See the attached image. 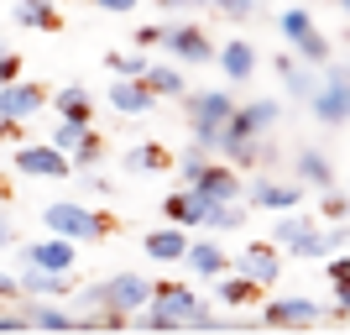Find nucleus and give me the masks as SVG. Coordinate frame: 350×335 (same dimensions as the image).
<instances>
[{
  "instance_id": "obj_42",
  "label": "nucleus",
  "mask_w": 350,
  "mask_h": 335,
  "mask_svg": "<svg viewBox=\"0 0 350 335\" xmlns=\"http://www.w3.org/2000/svg\"><path fill=\"white\" fill-rule=\"evenodd\" d=\"M329 283H350V257H329Z\"/></svg>"
},
{
  "instance_id": "obj_22",
  "label": "nucleus",
  "mask_w": 350,
  "mask_h": 335,
  "mask_svg": "<svg viewBox=\"0 0 350 335\" xmlns=\"http://www.w3.org/2000/svg\"><path fill=\"white\" fill-rule=\"evenodd\" d=\"M142 79L152 84V95H157V100H183V95H189V79H183V69H178V63H146Z\"/></svg>"
},
{
  "instance_id": "obj_24",
  "label": "nucleus",
  "mask_w": 350,
  "mask_h": 335,
  "mask_svg": "<svg viewBox=\"0 0 350 335\" xmlns=\"http://www.w3.org/2000/svg\"><path fill=\"white\" fill-rule=\"evenodd\" d=\"M58 0H16L11 5V21L16 27H31V32H53L58 27V11H53Z\"/></svg>"
},
{
  "instance_id": "obj_28",
  "label": "nucleus",
  "mask_w": 350,
  "mask_h": 335,
  "mask_svg": "<svg viewBox=\"0 0 350 335\" xmlns=\"http://www.w3.org/2000/svg\"><path fill=\"white\" fill-rule=\"evenodd\" d=\"M209 231H241V225H246V204L241 199H230V204H209V220H204Z\"/></svg>"
},
{
  "instance_id": "obj_32",
  "label": "nucleus",
  "mask_w": 350,
  "mask_h": 335,
  "mask_svg": "<svg viewBox=\"0 0 350 335\" xmlns=\"http://www.w3.org/2000/svg\"><path fill=\"white\" fill-rule=\"evenodd\" d=\"M136 330H152V335H173V330H183V325H178L173 314H162L157 304H146V309H136Z\"/></svg>"
},
{
  "instance_id": "obj_45",
  "label": "nucleus",
  "mask_w": 350,
  "mask_h": 335,
  "mask_svg": "<svg viewBox=\"0 0 350 335\" xmlns=\"http://www.w3.org/2000/svg\"><path fill=\"white\" fill-rule=\"evenodd\" d=\"M16 73H21V58H16V53H5V63H0V84H11Z\"/></svg>"
},
{
  "instance_id": "obj_21",
  "label": "nucleus",
  "mask_w": 350,
  "mask_h": 335,
  "mask_svg": "<svg viewBox=\"0 0 350 335\" xmlns=\"http://www.w3.org/2000/svg\"><path fill=\"white\" fill-rule=\"evenodd\" d=\"M183 262H189V273L193 277H219L225 273V267H230V257H225V247H219V241H189V257H183Z\"/></svg>"
},
{
  "instance_id": "obj_47",
  "label": "nucleus",
  "mask_w": 350,
  "mask_h": 335,
  "mask_svg": "<svg viewBox=\"0 0 350 335\" xmlns=\"http://www.w3.org/2000/svg\"><path fill=\"white\" fill-rule=\"evenodd\" d=\"M5 53H11V47H5V42H0V63H5Z\"/></svg>"
},
{
  "instance_id": "obj_19",
  "label": "nucleus",
  "mask_w": 350,
  "mask_h": 335,
  "mask_svg": "<svg viewBox=\"0 0 350 335\" xmlns=\"http://www.w3.org/2000/svg\"><path fill=\"white\" fill-rule=\"evenodd\" d=\"M215 58H219V69H225V79H230V84H246L251 73H256V47H251L246 37H230Z\"/></svg>"
},
{
  "instance_id": "obj_38",
  "label": "nucleus",
  "mask_w": 350,
  "mask_h": 335,
  "mask_svg": "<svg viewBox=\"0 0 350 335\" xmlns=\"http://www.w3.org/2000/svg\"><path fill=\"white\" fill-rule=\"evenodd\" d=\"M162 37H167V27H136L131 32V42L142 47V53H146V47H162Z\"/></svg>"
},
{
  "instance_id": "obj_12",
  "label": "nucleus",
  "mask_w": 350,
  "mask_h": 335,
  "mask_svg": "<svg viewBox=\"0 0 350 335\" xmlns=\"http://www.w3.org/2000/svg\"><path fill=\"white\" fill-rule=\"evenodd\" d=\"M267 314V325H319V320H329L335 309H324V304H314V299H272V304L262 309Z\"/></svg>"
},
{
  "instance_id": "obj_49",
  "label": "nucleus",
  "mask_w": 350,
  "mask_h": 335,
  "mask_svg": "<svg viewBox=\"0 0 350 335\" xmlns=\"http://www.w3.org/2000/svg\"><path fill=\"white\" fill-rule=\"evenodd\" d=\"M345 320H350V309H345Z\"/></svg>"
},
{
  "instance_id": "obj_33",
  "label": "nucleus",
  "mask_w": 350,
  "mask_h": 335,
  "mask_svg": "<svg viewBox=\"0 0 350 335\" xmlns=\"http://www.w3.org/2000/svg\"><path fill=\"white\" fill-rule=\"evenodd\" d=\"M105 63H110L116 73H126V79H142L146 73V53H110Z\"/></svg>"
},
{
  "instance_id": "obj_13",
  "label": "nucleus",
  "mask_w": 350,
  "mask_h": 335,
  "mask_svg": "<svg viewBox=\"0 0 350 335\" xmlns=\"http://www.w3.org/2000/svg\"><path fill=\"white\" fill-rule=\"evenodd\" d=\"M241 273L256 277L262 288H272V283L282 277V251H278V241H251V247L241 251Z\"/></svg>"
},
{
  "instance_id": "obj_20",
  "label": "nucleus",
  "mask_w": 350,
  "mask_h": 335,
  "mask_svg": "<svg viewBox=\"0 0 350 335\" xmlns=\"http://www.w3.org/2000/svg\"><path fill=\"white\" fill-rule=\"evenodd\" d=\"M293 173H298V184L304 189H335V168H329V158L324 152H314V147H304L298 158H293Z\"/></svg>"
},
{
  "instance_id": "obj_9",
  "label": "nucleus",
  "mask_w": 350,
  "mask_h": 335,
  "mask_svg": "<svg viewBox=\"0 0 350 335\" xmlns=\"http://www.w3.org/2000/svg\"><path fill=\"white\" fill-rule=\"evenodd\" d=\"M105 105H110V110H120V116H152L157 95H152V84H146V79H126V73H120L116 84L105 89Z\"/></svg>"
},
{
  "instance_id": "obj_16",
  "label": "nucleus",
  "mask_w": 350,
  "mask_h": 335,
  "mask_svg": "<svg viewBox=\"0 0 350 335\" xmlns=\"http://www.w3.org/2000/svg\"><path fill=\"white\" fill-rule=\"evenodd\" d=\"M152 304H157L162 314H173V320L189 330L193 309H199V293H193L189 283H157V288H152Z\"/></svg>"
},
{
  "instance_id": "obj_27",
  "label": "nucleus",
  "mask_w": 350,
  "mask_h": 335,
  "mask_svg": "<svg viewBox=\"0 0 350 335\" xmlns=\"http://www.w3.org/2000/svg\"><path fill=\"white\" fill-rule=\"evenodd\" d=\"M53 105H58V116H73V121H89V116H94V100H89L84 84H63Z\"/></svg>"
},
{
  "instance_id": "obj_40",
  "label": "nucleus",
  "mask_w": 350,
  "mask_h": 335,
  "mask_svg": "<svg viewBox=\"0 0 350 335\" xmlns=\"http://www.w3.org/2000/svg\"><path fill=\"white\" fill-rule=\"evenodd\" d=\"M16 299H21V277L0 273V304H16Z\"/></svg>"
},
{
  "instance_id": "obj_36",
  "label": "nucleus",
  "mask_w": 350,
  "mask_h": 335,
  "mask_svg": "<svg viewBox=\"0 0 350 335\" xmlns=\"http://www.w3.org/2000/svg\"><path fill=\"white\" fill-rule=\"evenodd\" d=\"M21 330H31V320L21 309V299H16V309H0V335H21Z\"/></svg>"
},
{
  "instance_id": "obj_35",
  "label": "nucleus",
  "mask_w": 350,
  "mask_h": 335,
  "mask_svg": "<svg viewBox=\"0 0 350 335\" xmlns=\"http://www.w3.org/2000/svg\"><path fill=\"white\" fill-rule=\"evenodd\" d=\"M100 158H105V142H100L94 132H89V142L79 147V152H73V168H79V173H89V168H94Z\"/></svg>"
},
{
  "instance_id": "obj_44",
  "label": "nucleus",
  "mask_w": 350,
  "mask_h": 335,
  "mask_svg": "<svg viewBox=\"0 0 350 335\" xmlns=\"http://www.w3.org/2000/svg\"><path fill=\"white\" fill-rule=\"evenodd\" d=\"M157 5L162 11H183L189 16V11H199V5H209V0H157Z\"/></svg>"
},
{
  "instance_id": "obj_8",
  "label": "nucleus",
  "mask_w": 350,
  "mask_h": 335,
  "mask_svg": "<svg viewBox=\"0 0 350 335\" xmlns=\"http://www.w3.org/2000/svg\"><path fill=\"white\" fill-rule=\"evenodd\" d=\"M47 105V89L31 84V79H11L0 84V121H31Z\"/></svg>"
},
{
  "instance_id": "obj_1",
  "label": "nucleus",
  "mask_w": 350,
  "mask_h": 335,
  "mask_svg": "<svg viewBox=\"0 0 350 335\" xmlns=\"http://www.w3.org/2000/svg\"><path fill=\"white\" fill-rule=\"evenodd\" d=\"M183 110H189L193 142L219 152V136H225V126H230V116H235L230 89H193V95H183Z\"/></svg>"
},
{
  "instance_id": "obj_25",
  "label": "nucleus",
  "mask_w": 350,
  "mask_h": 335,
  "mask_svg": "<svg viewBox=\"0 0 350 335\" xmlns=\"http://www.w3.org/2000/svg\"><path fill=\"white\" fill-rule=\"evenodd\" d=\"M256 288H262V283H256V277H246V273H235V277H225V273H219V277H215V299H219L225 309L251 304V299H256Z\"/></svg>"
},
{
  "instance_id": "obj_6",
  "label": "nucleus",
  "mask_w": 350,
  "mask_h": 335,
  "mask_svg": "<svg viewBox=\"0 0 350 335\" xmlns=\"http://www.w3.org/2000/svg\"><path fill=\"white\" fill-rule=\"evenodd\" d=\"M73 262H79V241H68V236H42V241H31V247H21V267H53V273H73Z\"/></svg>"
},
{
  "instance_id": "obj_34",
  "label": "nucleus",
  "mask_w": 350,
  "mask_h": 335,
  "mask_svg": "<svg viewBox=\"0 0 350 335\" xmlns=\"http://www.w3.org/2000/svg\"><path fill=\"white\" fill-rule=\"evenodd\" d=\"M209 5H215L225 21H251V16H256V0H209Z\"/></svg>"
},
{
  "instance_id": "obj_11",
  "label": "nucleus",
  "mask_w": 350,
  "mask_h": 335,
  "mask_svg": "<svg viewBox=\"0 0 350 335\" xmlns=\"http://www.w3.org/2000/svg\"><path fill=\"white\" fill-rule=\"evenodd\" d=\"M209 204H215V199H209L204 189L183 184L178 194H167V199H162V210H167V220H173V225H189V231H193V225H204V220H209Z\"/></svg>"
},
{
  "instance_id": "obj_31",
  "label": "nucleus",
  "mask_w": 350,
  "mask_h": 335,
  "mask_svg": "<svg viewBox=\"0 0 350 335\" xmlns=\"http://www.w3.org/2000/svg\"><path fill=\"white\" fill-rule=\"evenodd\" d=\"M173 168H178V178H183V184H199V178H204V168H209V147H199V142H193L189 152H183V158L173 162Z\"/></svg>"
},
{
  "instance_id": "obj_4",
  "label": "nucleus",
  "mask_w": 350,
  "mask_h": 335,
  "mask_svg": "<svg viewBox=\"0 0 350 335\" xmlns=\"http://www.w3.org/2000/svg\"><path fill=\"white\" fill-rule=\"evenodd\" d=\"M308 110H314L319 126H345V121H350V84H345V73H340V69H329L319 84H314Z\"/></svg>"
},
{
  "instance_id": "obj_15",
  "label": "nucleus",
  "mask_w": 350,
  "mask_h": 335,
  "mask_svg": "<svg viewBox=\"0 0 350 335\" xmlns=\"http://www.w3.org/2000/svg\"><path fill=\"white\" fill-rule=\"evenodd\" d=\"M73 288H79V283H73V273H53V267H21V293H31V299H68Z\"/></svg>"
},
{
  "instance_id": "obj_3",
  "label": "nucleus",
  "mask_w": 350,
  "mask_h": 335,
  "mask_svg": "<svg viewBox=\"0 0 350 335\" xmlns=\"http://www.w3.org/2000/svg\"><path fill=\"white\" fill-rule=\"evenodd\" d=\"M278 32L293 42V53L304 63H329V37L314 27V16H308L304 5H288V11L278 16Z\"/></svg>"
},
{
  "instance_id": "obj_5",
  "label": "nucleus",
  "mask_w": 350,
  "mask_h": 335,
  "mask_svg": "<svg viewBox=\"0 0 350 335\" xmlns=\"http://www.w3.org/2000/svg\"><path fill=\"white\" fill-rule=\"evenodd\" d=\"M16 173L21 178H68L73 173V158L63 152V147H53V142H37V147H16Z\"/></svg>"
},
{
  "instance_id": "obj_18",
  "label": "nucleus",
  "mask_w": 350,
  "mask_h": 335,
  "mask_svg": "<svg viewBox=\"0 0 350 335\" xmlns=\"http://www.w3.org/2000/svg\"><path fill=\"white\" fill-rule=\"evenodd\" d=\"M21 309H27V320L37 325V330H58V335L79 330V314H73V309H58L53 299H31V293H21Z\"/></svg>"
},
{
  "instance_id": "obj_26",
  "label": "nucleus",
  "mask_w": 350,
  "mask_h": 335,
  "mask_svg": "<svg viewBox=\"0 0 350 335\" xmlns=\"http://www.w3.org/2000/svg\"><path fill=\"white\" fill-rule=\"evenodd\" d=\"M47 142H53V147H63V152H68V158H73V152H79V147L89 142V121L58 116V121H53V136H47Z\"/></svg>"
},
{
  "instance_id": "obj_39",
  "label": "nucleus",
  "mask_w": 350,
  "mask_h": 335,
  "mask_svg": "<svg viewBox=\"0 0 350 335\" xmlns=\"http://www.w3.org/2000/svg\"><path fill=\"white\" fill-rule=\"evenodd\" d=\"M189 330H219L215 309H209V304H199V309H193V320H189Z\"/></svg>"
},
{
  "instance_id": "obj_23",
  "label": "nucleus",
  "mask_w": 350,
  "mask_h": 335,
  "mask_svg": "<svg viewBox=\"0 0 350 335\" xmlns=\"http://www.w3.org/2000/svg\"><path fill=\"white\" fill-rule=\"evenodd\" d=\"M162 168H173V158H167V147H157V142H142V147L126 152V173L131 178H152V173H162Z\"/></svg>"
},
{
  "instance_id": "obj_48",
  "label": "nucleus",
  "mask_w": 350,
  "mask_h": 335,
  "mask_svg": "<svg viewBox=\"0 0 350 335\" xmlns=\"http://www.w3.org/2000/svg\"><path fill=\"white\" fill-rule=\"evenodd\" d=\"M340 73H345V84H350V69H340Z\"/></svg>"
},
{
  "instance_id": "obj_17",
  "label": "nucleus",
  "mask_w": 350,
  "mask_h": 335,
  "mask_svg": "<svg viewBox=\"0 0 350 335\" xmlns=\"http://www.w3.org/2000/svg\"><path fill=\"white\" fill-rule=\"evenodd\" d=\"M193 189H204L215 204H230V199H241V194H246V184H241V173H235V162H209L204 178H199Z\"/></svg>"
},
{
  "instance_id": "obj_43",
  "label": "nucleus",
  "mask_w": 350,
  "mask_h": 335,
  "mask_svg": "<svg viewBox=\"0 0 350 335\" xmlns=\"http://www.w3.org/2000/svg\"><path fill=\"white\" fill-rule=\"evenodd\" d=\"M100 11H110V16H131L136 11V0H94Z\"/></svg>"
},
{
  "instance_id": "obj_29",
  "label": "nucleus",
  "mask_w": 350,
  "mask_h": 335,
  "mask_svg": "<svg viewBox=\"0 0 350 335\" xmlns=\"http://www.w3.org/2000/svg\"><path fill=\"white\" fill-rule=\"evenodd\" d=\"M278 73L288 79V95H293V100H308V95H314V69H298L293 58H278Z\"/></svg>"
},
{
  "instance_id": "obj_46",
  "label": "nucleus",
  "mask_w": 350,
  "mask_h": 335,
  "mask_svg": "<svg viewBox=\"0 0 350 335\" xmlns=\"http://www.w3.org/2000/svg\"><path fill=\"white\" fill-rule=\"evenodd\" d=\"M335 5H340V11H345V16H350V0H335Z\"/></svg>"
},
{
  "instance_id": "obj_14",
  "label": "nucleus",
  "mask_w": 350,
  "mask_h": 335,
  "mask_svg": "<svg viewBox=\"0 0 350 335\" xmlns=\"http://www.w3.org/2000/svg\"><path fill=\"white\" fill-rule=\"evenodd\" d=\"M142 251L152 262H183V257H189V225H173V220H167L162 231H146Z\"/></svg>"
},
{
  "instance_id": "obj_2",
  "label": "nucleus",
  "mask_w": 350,
  "mask_h": 335,
  "mask_svg": "<svg viewBox=\"0 0 350 335\" xmlns=\"http://www.w3.org/2000/svg\"><path fill=\"white\" fill-rule=\"evenodd\" d=\"M42 225H47V231H58V236H68V241H100V236L110 231V220H105L100 210L79 204V199L42 204Z\"/></svg>"
},
{
  "instance_id": "obj_7",
  "label": "nucleus",
  "mask_w": 350,
  "mask_h": 335,
  "mask_svg": "<svg viewBox=\"0 0 350 335\" xmlns=\"http://www.w3.org/2000/svg\"><path fill=\"white\" fill-rule=\"evenodd\" d=\"M162 47L173 53V63H189V69H199V63L215 58V42H209V32H204V27H193V21H183V27H167Z\"/></svg>"
},
{
  "instance_id": "obj_10",
  "label": "nucleus",
  "mask_w": 350,
  "mask_h": 335,
  "mask_svg": "<svg viewBox=\"0 0 350 335\" xmlns=\"http://www.w3.org/2000/svg\"><path fill=\"white\" fill-rule=\"evenodd\" d=\"M246 199L256 204V210L282 215V210H298V204H304V184H282V178H251Z\"/></svg>"
},
{
  "instance_id": "obj_41",
  "label": "nucleus",
  "mask_w": 350,
  "mask_h": 335,
  "mask_svg": "<svg viewBox=\"0 0 350 335\" xmlns=\"http://www.w3.org/2000/svg\"><path fill=\"white\" fill-rule=\"evenodd\" d=\"M0 247H16V225H11V210L0 204Z\"/></svg>"
},
{
  "instance_id": "obj_37",
  "label": "nucleus",
  "mask_w": 350,
  "mask_h": 335,
  "mask_svg": "<svg viewBox=\"0 0 350 335\" xmlns=\"http://www.w3.org/2000/svg\"><path fill=\"white\" fill-rule=\"evenodd\" d=\"M319 210H324L329 220H345V215H350V199H345V194H335V189H324V204H319Z\"/></svg>"
},
{
  "instance_id": "obj_30",
  "label": "nucleus",
  "mask_w": 350,
  "mask_h": 335,
  "mask_svg": "<svg viewBox=\"0 0 350 335\" xmlns=\"http://www.w3.org/2000/svg\"><path fill=\"white\" fill-rule=\"evenodd\" d=\"M308 231H314V220L293 215V210H282V220L272 225V241H278V247H293V241H304Z\"/></svg>"
}]
</instances>
